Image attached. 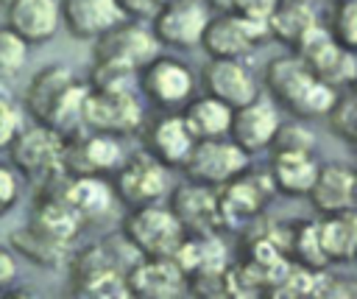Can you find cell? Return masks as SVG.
I'll use <instances>...</instances> for the list:
<instances>
[{"label":"cell","instance_id":"cell-3","mask_svg":"<svg viewBox=\"0 0 357 299\" xmlns=\"http://www.w3.org/2000/svg\"><path fill=\"white\" fill-rule=\"evenodd\" d=\"M8 156H11V168L33 182L42 184L59 173H64V134H59L56 129L45 126V123H31L22 126L14 140L8 143Z\"/></svg>","mask_w":357,"mask_h":299},{"label":"cell","instance_id":"cell-41","mask_svg":"<svg viewBox=\"0 0 357 299\" xmlns=\"http://www.w3.org/2000/svg\"><path fill=\"white\" fill-rule=\"evenodd\" d=\"M206 3V8L212 11V14H223V11H231V6H234V0H204Z\"/></svg>","mask_w":357,"mask_h":299},{"label":"cell","instance_id":"cell-9","mask_svg":"<svg viewBox=\"0 0 357 299\" xmlns=\"http://www.w3.org/2000/svg\"><path fill=\"white\" fill-rule=\"evenodd\" d=\"M293 53L310 67V73L315 78H321L332 89H349V87H354V78H357L354 50L337 45L324 25H315Z\"/></svg>","mask_w":357,"mask_h":299},{"label":"cell","instance_id":"cell-26","mask_svg":"<svg viewBox=\"0 0 357 299\" xmlns=\"http://www.w3.org/2000/svg\"><path fill=\"white\" fill-rule=\"evenodd\" d=\"M315 25H321V20L315 14V6H310V3L279 0V6L273 8V14L268 17V34H271V39L282 42L290 50H296Z\"/></svg>","mask_w":357,"mask_h":299},{"label":"cell","instance_id":"cell-40","mask_svg":"<svg viewBox=\"0 0 357 299\" xmlns=\"http://www.w3.org/2000/svg\"><path fill=\"white\" fill-rule=\"evenodd\" d=\"M17 279V257L11 249L0 246V293H8Z\"/></svg>","mask_w":357,"mask_h":299},{"label":"cell","instance_id":"cell-21","mask_svg":"<svg viewBox=\"0 0 357 299\" xmlns=\"http://www.w3.org/2000/svg\"><path fill=\"white\" fill-rule=\"evenodd\" d=\"M312 210L318 215H332V212H343V210H354L357 201V176L349 165L343 162H326L318 165V173L307 190V196Z\"/></svg>","mask_w":357,"mask_h":299},{"label":"cell","instance_id":"cell-14","mask_svg":"<svg viewBox=\"0 0 357 299\" xmlns=\"http://www.w3.org/2000/svg\"><path fill=\"white\" fill-rule=\"evenodd\" d=\"M209 17L212 11L204 0H167L151 17V34L156 36L159 48L190 50L201 45Z\"/></svg>","mask_w":357,"mask_h":299},{"label":"cell","instance_id":"cell-38","mask_svg":"<svg viewBox=\"0 0 357 299\" xmlns=\"http://www.w3.org/2000/svg\"><path fill=\"white\" fill-rule=\"evenodd\" d=\"M279 6V0H234L231 11L245 17V20H257V22H268V17L273 14V8Z\"/></svg>","mask_w":357,"mask_h":299},{"label":"cell","instance_id":"cell-24","mask_svg":"<svg viewBox=\"0 0 357 299\" xmlns=\"http://www.w3.org/2000/svg\"><path fill=\"white\" fill-rule=\"evenodd\" d=\"M61 193L84 226L100 224L112 212L114 190H112V182L106 176H70V173H64Z\"/></svg>","mask_w":357,"mask_h":299},{"label":"cell","instance_id":"cell-5","mask_svg":"<svg viewBox=\"0 0 357 299\" xmlns=\"http://www.w3.org/2000/svg\"><path fill=\"white\" fill-rule=\"evenodd\" d=\"M137 89L159 109V112H181V106L195 95L198 78L192 67L176 56L156 53L137 75Z\"/></svg>","mask_w":357,"mask_h":299},{"label":"cell","instance_id":"cell-18","mask_svg":"<svg viewBox=\"0 0 357 299\" xmlns=\"http://www.w3.org/2000/svg\"><path fill=\"white\" fill-rule=\"evenodd\" d=\"M128 296L142 299H167L187 291V277L173 257H134L126 268Z\"/></svg>","mask_w":357,"mask_h":299},{"label":"cell","instance_id":"cell-8","mask_svg":"<svg viewBox=\"0 0 357 299\" xmlns=\"http://www.w3.org/2000/svg\"><path fill=\"white\" fill-rule=\"evenodd\" d=\"M248 165H251V154H245L237 143H231L229 137H212V140H195L181 170L190 182L218 190L220 184L240 176Z\"/></svg>","mask_w":357,"mask_h":299},{"label":"cell","instance_id":"cell-36","mask_svg":"<svg viewBox=\"0 0 357 299\" xmlns=\"http://www.w3.org/2000/svg\"><path fill=\"white\" fill-rule=\"evenodd\" d=\"M20 129H22V109L8 95V89L0 87V151L8 148V143Z\"/></svg>","mask_w":357,"mask_h":299},{"label":"cell","instance_id":"cell-29","mask_svg":"<svg viewBox=\"0 0 357 299\" xmlns=\"http://www.w3.org/2000/svg\"><path fill=\"white\" fill-rule=\"evenodd\" d=\"M318 238L329 263H351L357 251V218L354 210L318 215Z\"/></svg>","mask_w":357,"mask_h":299},{"label":"cell","instance_id":"cell-10","mask_svg":"<svg viewBox=\"0 0 357 299\" xmlns=\"http://www.w3.org/2000/svg\"><path fill=\"white\" fill-rule=\"evenodd\" d=\"M126 159L120 137L78 129L64 137V173L70 176H112L117 165Z\"/></svg>","mask_w":357,"mask_h":299},{"label":"cell","instance_id":"cell-39","mask_svg":"<svg viewBox=\"0 0 357 299\" xmlns=\"http://www.w3.org/2000/svg\"><path fill=\"white\" fill-rule=\"evenodd\" d=\"M117 6H120V11H123L128 20L145 22V20H151V17L165 6V0H117Z\"/></svg>","mask_w":357,"mask_h":299},{"label":"cell","instance_id":"cell-11","mask_svg":"<svg viewBox=\"0 0 357 299\" xmlns=\"http://www.w3.org/2000/svg\"><path fill=\"white\" fill-rule=\"evenodd\" d=\"M126 268L103 246H86L70 263V291L78 296H128Z\"/></svg>","mask_w":357,"mask_h":299},{"label":"cell","instance_id":"cell-16","mask_svg":"<svg viewBox=\"0 0 357 299\" xmlns=\"http://www.w3.org/2000/svg\"><path fill=\"white\" fill-rule=\"evenodd\" d=\"M142 151L151 154L156 162H162L167 170L184 165V159L190 156L195 137L187 129L181 112H159L153 120L142 123Z\"/></svg>","mask_w":357,"mask_h":299},{"label":"cell","instance_id":"cell-22","mask_svg":"<svg viewBox=\"0 0 357 299\" xmlns=\"http://www.w3.org/2000/svg\"><path fill=\"white\" fill-rule=\"evenodd\" d=\"M59 17L61 28H67V34L81 42H92L126 20L117 0H59Z\"/></svg>","mask_w":357,"mask_h":299},{"label":"cell","instance_id":"cell-31","mask_svg":"<svg viewBox=\"0 0 357 299\" xmlns=\"http://www.w3.org/2000/svg\"><path fill=\"white\" fill-rule=\"evenodd\" d=\"M326 126L329 131L346 143V145H354L357 143V98H354V87L349 89H337L332 106L326 109Z\"/></svg>","mask_w":357,"mask_h":299},{"label":"cell","instance_id":"cell-23","mask_svg":"<svg viewBox=\"0 0 357 299\" xmlns=\"http://www.w3.org/2000/svg\"><path fill=\"white\" fill-rule=\"evenodd\" d=\"M6 25L28 45H45L61 31L59 0H11L6 6Z\"/></svg>","mask_w":357,"mask_h":299},{"label":"cell","instance_id":"cell-35","mask_svg":"<svg viewBox=\"0 0 357 299\" xmlns=\"http://www.w3.org/2000/svg\"><path fill=\"white\" fill-rule=\"evenodd\" d=\"M271 151H315V131L298 117L290 123H279L271 140Z\"/></svg>","mask_w":357,"mask_h":299},{"label":"cell","instance_id":"cell-15","mask_svg":"<svg viewBox=\"0 0 357 299\" xmlns=\"http://www.w3.org/2000/svg\"><path fill=\"white\" fill-rule=\"evenodd\" d=\"M159 53V42L139 20H120L109 31H103L98 39H92V59L120 61L126 67L142 70L153 56Z\"/></svg>","mask_w":357,"mask_h":299},{"label":"cell","instance_id":"cell-34","mask_svg":"<svg viewBox=\"0 0 357 299\" xmlns=\"http://www.w3.org/2000/svg\"><path fill=\"white\" fill-rule=\"evenodd\" d=\"M329 31V36L343 45L351 48L357 45V0H332V11H329V25H324Z\"/></svg>","mask_w":357,"mask_h":299},{"label":"cell","instance_id":"cell-12","mask_svg":"<svg viewBox=\"0 0 357 299\" xmlns=\"http://www.w3.org/2000/svg\"><path fill=\"white\" fill-rule=\"evenodd\" d=\"M268 39H271L268 22H257L234 11H223L209 17L201 36V48L206 50L209 59H245Z\"/></svg>","mask_w":357,"mask_h":299},{"label":"cell","instance_id":"cell-33","mask_svg":"<svg viewBox=\"0 0 357 299\" xmlns=\"http://www.w3.org/2000/svg\"><path fill=\"white\" fill-rule=\"evenodd\" d=\"M28 42H22L8 25L0 28V87H8L28 61Z\"/></svg>","mask_w":357,"mask_h":299},{"label":"cell","instance_id":"cell-1","mask_svg":"<svg viewBox=\"0 0 357 299\" xmlns=\"http://www.w3.org/2000/svg\"><path fill=\"white\" fill-rule=\"evenodd\" d=\"M86 84L75 78V73L67 64H45L33 73L28 89H25V112L33 117V123H45L56 129L59 134H73L81 126L84 115V98Z\"/></svg>","mask_w":357,"mask_h":299},{"label":"cell","instance_id":"cell-20","mask_svg":"<svg viewBox=\"0 0 357 299\" xmlns=\"http://www.w3.org/2000/svg\"><path fill=\"white\" fill-rule=\"evenodd\" d=\"M201 78H204L206 92L231 109H237L259 95V81L248 70L245 59H209Z\"/></svg>","mask_w":357,"mask_h":299},{"label":"cell","instance_id":"cell-30","mask_svg":"<svg viewBox=\"0 0 357 299\" xmlns=\"http://www.w3.org/2000/svg\"><path fill=\"white\" fill-rule=\"evenodd\" d=\"M287 260L321 271L329 265L324 249H321V238H318V221H301V224H290V238H287Z\"/></svg>","mask_w":357,"mask_h":299},{"label":"cell","instance_id":"cell-43","mask_svg":"<svg viewBox=\"0 0 357 299\" xmlns=\"http://www.w3.org/2000/svg\"><path fill=\"white\" fill-rule=\"evenodd\" d=\"M0 3H3V6H8V3H11V0H0Z\"/></svg>","mask_w":357,"mask_h":299},{"label":"cell","instance_id":"cell-37","mask_svg":"<svg viewBox=\"0 0 357 299\" xmlns=\"http://www.w3.org/2000/svg\"><path fill=\"white\" fill-rule=\"evenodd\" d=\"M20 187H22V176L11 165H0V212L3 215L17 204Z\"/></svg>","mask_w":357,"mask_h":299},{"label":"cell","instance_id":"cell-42","mask_svg":"<svg viewBox=\"0 0 357 299\" xmlns=\"http://www.w3.org/2000/svg\"><path fill=\"white\" fill-rule=\"evenodd\" d=\"M293 3H310V6H315L318 0H293Z\"/></svg>","mask_w":357,"mask_h":299},{"label":"cell","instance_id":"cell-6","mask_svg":"<svg viewBox=\"0 0 357 299\" xmlns=\"http://www.w3.org/2000/svg\"><path fill=\"white\" fill-rule=\"evenodd\" d=\"M273 193L276 190H273V182L268 176V168L254 170L251 165L240 176H234L231 182L220 184L215 190L220 232L223 229H240V226L251 224L262 212V207L271 201Z\"/></svg>","mask_w":357,"mask_h":299},{"label":"cell","instance_id":"cell-17","mask_svg":"<svg viewBox=\"0 0 357 299\" xmlns=\"http://www.w3.org/2000/svg\"><path fill=\"white\" fill-rule=\"evenodd\" d=\"M282 117L279 109L271 98L257 95L254 101L231 109V123H229V140L237 143L245 154H259L271 148V140L279 129Z\"/></svg>","mask_w":357,"mask_h":299},{"label":"cell","instance_id":"cell-19","mask_svg":"<svg viewBox=\"0 0 357 299\" xmlns=\"http://www.w3.org/2000/svg\"><path fill=\"white\" fill-rule=\"evenodd\" d=\"M167 207L187 235L220 232L218 198H215L212 187H204V184L187 179L181 187L167 190Z\"/></svg>","mask_w":357,"mask_h":299},{"label":"cell","instance_id":"cell-27","mask_svg":"<svg viewBox=\"0 0 357 299\" xmlns=\"http://www.w3.org/2000/svg\"><path fill=\"white\" fill-rule=\"evenodd\" d=\"M181 117L195 140H212V137H229L231 123V106L218 101L215 95H192L181 106Z\"/></svg>","mask_w":357,"mask_h":299},{"label":"cell","instance_id":"cell-13","mask_svg":"<svg viewBox=\"0 0 357 299\" xmlns=\"http://www.w3.org/2000/svg\"><path fill=\"white\" fill-rule=\"evenodd\" d=\"M142 123H145V115L137 92H112V89H92V87L86 89L84 115H81L84 129L128 137L139 131Z\"/></svg>","mask_w":357,"mask_h":299},{"label":"cell","instance_id":"cell-28","mask_svg":"<svg viewBox=\"0 0 357 299\" xmlns=\"http://www.w3.org/2000/svg\"><path fill=\"white\" fill-rule=\"evenodd\" d=\"M11 246L17 254H22L25 260H31L33 265H42V268H59L70 257V243L47 235L45 229L33 226L31 221L11 232Z\"/></svg>","mask_w":357,"mask_h":299},{"label":"cell","instance_id":"cell-7","mask_svg":"<svg viewBox=\"0 0 357 299\" xmlns=\"http://www.w3.org/2000/svg\"><path fill=\"white\" fill-rule=\"evenodd\" d=\"M114 198L123 207H145V204H156L167 196L170 190V173L162 162H156L151 154L139 151L134 156H126L117 170L109 176Z\"/></svg>","mask_w":357,"mask_h":299},{"label":"cell","instance_id":"cell-32","mask_svg":"<svg viewBox=\"0 0 357 299\" xmlns=\"http://www.w3.org/2000/svg\"><path fill=\"white\" fill-rule=\"evenodd\" d=\"M137 75H139V70L126 67L120 61L92 59V70H89L86 87H92V89H112V92H137Z\"/></svg>","mask_w":357,"mask_h":299},{"label":"cell","instance_id":"cell-4","mask_svg":"<svg viewBox=\"0 0 357 299\" xmlns=\"http://www.w3.org/2000/svg\"><path fill=\"white\" fill-rule=\"evenodd\" d=\"M120 235L137 257H173L187 232L181 229L170 207H162L156 201L145 207H131L123 218Z\"/></svg>","mask_w":357,"mask_h":299},{"label":"cell","instance_id":"cell-25","mask_svg":"<svg viewBox=\"0 0 357 299\" xmlns=\"http://www.w3.org/2000/svg\"><path fill=\"white\" fill-rule=\"evenodd\" d=\"M315 173H318V162L312 151H273L271 165H268L273 190L293 196V198L307 196Z\"/></svg>","mask_w":357,"mask_h":299},{"label":"cell","instance_id":"cell-44","mask_svg":"<svg viewBox=\"0 0 357 299\" xmlns=\"http://www.w3.org/2000/svg\"><path fill=\"white\" fill-rule=\"evenodd\" d=\"M165 3H167V0H165Z\"/></svg>","mask_w":357,"mask_h":299},{"label":"cell","instance_id":"cell-2","mask_svg":"<svg viewBox=\"0 0 357 299\" xmlns=\"http://www.w3.org/2000/svg\"><path fill=\"white\" fill-rule=\"evenodd\" d=\"M265 87L271 92L273 103H282L293 117L312 120L324 117L332 106L337 89L324 84L310 73V67L290 50L284 56H276L265 67Z\"/></svg>","mask_w":357,"mask_h":299}]
</instances>
